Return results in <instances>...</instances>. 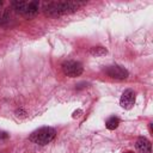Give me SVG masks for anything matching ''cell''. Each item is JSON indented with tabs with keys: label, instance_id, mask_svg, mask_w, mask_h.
<instances>
[{
	"label": "cell",
	"instance_id": "1",
	"mask_svg": "<svg viewBox=\"0 0 153 153\" xmlns=\"http://www.w3.org/2000/svg\"><path fill=\"white\" fill-rule=\"evenodd\" d=\"M84 2H75V1H66V2H50L44 6L43 12L48 17H60L63 14H68L79 10Z\"/></svg>",
	"mask_w": 153,
	"mask_h": 153
},
{
	"label": "cell",
	"instance_id": "2",
	"mask_svg": "<svg viewBox=\"0 0 153 153\" xmlns=\"http://www.w3.org/2000/svg\"><path fill=\"white\" fill-rule=\"evenodd\" d=\"M55 129L51 127H42L37 130H35L31 135H30V141H32L33 143L44 146L48 145L50 141H53V139L55 137Z\"/></svg>",
	"mask_w": 153,
	"mask_h": 153
},
{
	"label": "cell",
	"instance_id": "4",
	"mask_svg": "<svg viewBox=\"0 0 153 153\" xmlns=\"http://www.w3.org/2000/svg\"><path fill=\"white\" fill-rule=\"evenodd\" d=\"M61 68H62V72L69 76V78H76L79 75H81L82 71H84V67L80 62L78 61H73V60H69V61H65L62 65H61Z\"/></svg>",
	"mask_w": 153,
	"mask_h": 153
},
{
	"label": "cell",
	"instance_id": "6",
	"mask_svg": "<svg viewBox=\"0 0 153 153\" xmlns=\"http://www.w3.org/2000/svg\"><path fill=\"white\" fill-rule=\"evenodd\" d=\"M120 104L123 109H131L133 105L135 104V92L130 88L126 90L121 96Z\"/></svg>",
	"mask_w": 153,
	"mask_h": 153
},
{
	"label": "cell",
	"instance_id": "12",
	"mask_svg": "<svg viewBox=\"0 0 153 153\" xmlns=\"http://www.w3.org/2000/svg\"><path fill=\"white\" fill-rule=\"evenodd\" d=\"M2 5H4V2H2V1H0V8L2 7Z\"/></svg>",
	"mask_w": 153,
	"mask_h": 153
},
{
	"label": "cell",
	"instance_id": "3",
	"mask_svg": "<svg viewBox=\"0 0 153 153\" xmlns=\"http://www.w3.org/2000/svg\"><path fill=\"white\" fill-rule=\"evenodd\" d=\"M12 7L24 17H33L38 13L39 4L37 1H13Z\"/></svg>",
	"mask_w": 153,
	"mask_h": 153
},
{
	"label": "cell",
	"instance_id": "9",
	"mask_svg": "<svg viewBox=\"0 0 153 153\" xmlns=\"http://www.w3.org/2000/svg\"><path fill=\"white\" fill-rule=\"evenodd\" d=\"M90 54H91L92 56L98 57V56H104V55H106V54H108V50H106V48H104V47H92V48L90 49Z\"/></svg>",
	"mask_w": 153,
	"mask_h": 153
},
{
	"label": "cell",
	"instance_id": "11",
	"mask_svg": "<svg viewBox=\"0 0 153 153\" xmlns=\"http://www.w3.org/2000/svg\"><path fill=\"white\" fill-rule=\"evenodd\" d=\"M8 136V134H6V133H2V131H0V137H7Z\"/></svg>",
	"mask_w": 153,
	"mask_h": 153
},
{
	"label": "cell",
	"instance_id": "13",
	"mask_svg": "<svg viewBox=\"0 0 153 153\" xmlns=\"http://www.w3.org/2000/svg\"><path fill=\"white\" fill-rule=\"evenodd\" d=\"M124 153H134V152H131V151H128V152H124Z\"/></svg>",
	"mask_w": 153,
	"mask_h": 153
},
{
	"label": "cell",
	"instance_id": "7",
	"mask_svg": "<svg viewBox=\"0 0 153 153\" xmlns=\"http://www.w3.org/2000/svg\"><path fill=\"white\" fill-rule=\"evenodd\" d=\"M135 147L137 151L142 152V153H151L152 152V145L151 141L147 140L146 137H139L135 142Z\"/></svg>",
	"mask_w": 153,
	"mask_h": 153
},
{
	"label": "cell",
	"instance_id": "10",
	"mask_svg": "<svg viewBox=\"0 0 153 153\" xmlns=\"http://www.w3.org/2000/svg\"><path fill=\"white\" fill-rule=\"evenodd\" d=\"M8 19H10L8 11H1L0 12V24H4L6 22H8Z\"/></svg>",
	"mask_w": 153,
	"mask_h": 153
},
{
	"label": "cell",
	"instance_id": "8",
	"mask_svg": "<svg viewBox=\"0 0 153 153\" xmlns=\"http://www.w3.org/2000/svg\"><path fill=\"white\" fill-rule=\"evenodd\" d=\"M120 122H121V121H120L118 117H116V116H111L110 118L106 120V122H105V127H106L109 130H114V129H116V128L118 127Z\"/></svg>",
	"mask_w": 153,
	"mask_h": 153
},
{
	"label": "cell",
	"instance_id": "5",
	"mask_svg": "<svg viewBox=\"0 0 153 153\" xmlns=\"http://www.w3.org/2000/svg\"><path fill=\"white\" fill-rule=\"evenodd\" d=\"M105 73L112 78V79H116V80H123V79H127L128 75H129V72L122 67V66H118V65H111V66H108L105 68Z\"/></svg>",
	"mask_w": 153,
	"mask_h": 153
}]
</instances>
